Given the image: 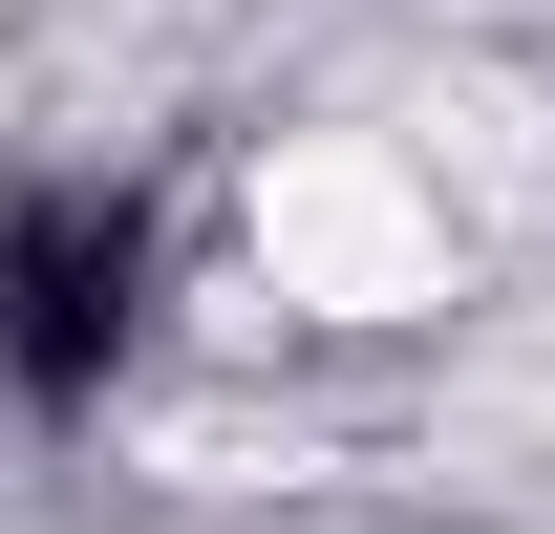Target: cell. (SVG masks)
Here are the masks:
<instances>
[{
	"label": "cell",
	"instance_id": "obj_1",
	"mask_svg": "<svg viewBox=\"0 0 555 534\" xmlns=\"http://www.w3.org/2000/svg\"><path fill=\"white\" fill-rule=\"evenodd\" d=\"M449 278H470V214H449L427 150H385V129L257 150V300L278 321H449Z\"/></svg>",
	"mask_w": 555,
	"mask_h": 534
}]
</instances>
